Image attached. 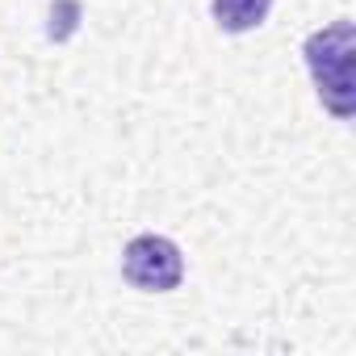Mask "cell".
Segmentation results:
<instances>
[{
    "label": "cell",
    "mask_w": 356,
    "mask_h": 356,
    "mask_svg": "<svg viewBox=\"0 0 356 356\" xmlns=\"http://www.w3.org/2000/svg\"><path fill=\"white\" fill-rule=\"evenodd\" d=\"M306 67L314 76L318 101L343 122L356 105V30L352 22H335L306 38Z\"/></svg>",
    "instance_id": "obj_1"
},
{
    "label": "cell",
    "mask_w": 356,
    "mask_h": 356,
    "mask_svg": "<svg viewBox=\"0 0 356 356\" xmlns=\"http://www.w3.org/2000/svg\"><path fill=\"white\" fill-rule=\"evenodd\" d=\"M76 17H80V5H76V0H59V5L51 9V30H47V34H51L55 42H63V38L76 30Z\"/></svg>",
    "instance_id": "obj_4"
},
{
    "label": "cell",
    "mask_w": 356,
    "mask_h": 356,
    "mask_svg": "<svg viewBox=\"0 0 356 356\" xmlns=\"http://www.w3.org/2000/svg\"><path fill=\"white\" fill-rule=\"evenodd\" d=\"M214 22L227 30V34H243V30H256L268 9H273V0H214Z\"/></svg>",
    "instance_id": "obj_3"
},
{
    "label": "cell",
    "mask_w": 356,
    "mask_h": 356,
    "mask_svg": "<svg viewBox=\"0 0 356 356\" xmlns=\"http://www.w3.org/2000/svg\"><path fill=\"white\" fill-rule=\"evenodd\" d=\"M122 273L130 285L138 289H151V293H163V289H176L185 277V260H181V248L163 235H138L130 239L126 256H122Z\"/></svg>",
    "instance_id": "obj_2"
}]
</instances>
